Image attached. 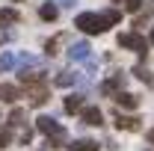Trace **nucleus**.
<instances>
[{
	"label": "nucleus",
	"instance_id": "f257e3e1",
	"mask_svg": "<svg viewBox=\"0 0 154 151\" xmlns=\"http://www.w3.org/2000/svg\"><path fill=\"white\" fill-rule=\"evenodd\" d=\"M119 21H122L119 9H104V12H83V15H77L74 27L83 30V33H89V36H95V33H104L107 27H113Z\"/></svg>",
	"mask_w": 154,
	"mask_h": 151
},
{
	"label": "nucleus",
	"instance_id": "f03ea898",
	"mask_svg": "<svg viewBox=\"0 0 154 151\" xmlns=\"http://www.w3.org/2000/svg\"><path fill=\"white\" fill-rule=\"evenodd\" d=\"M36 131H42L45 136H48V148H62V145H65V128L59 125L57 119H51V116H38Z\"/></svg>",
	"mask_w": 154,
	"mask_h": 151
},
{
	"label": "nucleus",
	"instance_id": "7ed1b4c3",
	"mask_svg": "<svg viewBox=\"0 0 154 151\" xmlns=\"http://www.w3.org/2000/svg\"><path fill=\"white\" fill-rule=\"evenodd\" d=\"M119 45H122V48L136 51L139 57H145V51H148V42L139 36V33H122V36H119Z\"/></svg>",
	"mask_w": 154,
	"mask_h": 151
},
{
	"label": "nucleus",
	"instance_id": "20e7f679",
	"mask_svg": "<svg viewBox=\"0 0 154 151\" xmlns=\"http://www.w3.org/2000/svg\"><path fill=\"white\" fill-rule=\"evenodd\" d=\"M125 80H128V77L122 74V71H119V74H113V77H107V80L101 83V95H110V98H113V95H119V92H122V86H125Z\"/></svg>",
	"mask_w": 154,
	"mask_h": 151
},
{
	"label": "nucleus",
	"instance_id": "39448f33",
	"mask_svg": "<svg viewBox=\"0 0 154 151\" xmlns=\"http://www.w3.org/2000/svg\"><path fill=\"white\" fill-rule=\"evenodd\" d=\"M89 57H92L89 42H74V45L68 48V59H71V62H86Z\"/></svg>",
	"mask_w": 154,
	"mask_h": 151
},
{
	"label": "nucleus",
	"instance_id": "423d86ee",
	"mask_svg": "<svg viewBox=\"0 0 154 151\" xmlns=\"http://www.w3.org/2000/svg\"><path fill=\"white\" fill-rule=\"evenodd\" d=\"M27 95L33 98V104H36V107L51 101V95H48V86H45V83H27Z\"/></svg>",
	"mask_w": 154,
	"mask_h": 151
},
{
	"label": "nucleus",
	"instance_id": "0eeeda50",
	"mask_svg": "<svg viewBox=\"0 0 154 151\" xmlns=\"http://www.w3.org/2000/svg\"><path fill=\"white\" fill-rule=\"evenodd\" d=\"M80 119H83V125H92V128L104 125V113H101L98 107H83V110H80Z\"/></svg>",
	"mask_w": 154,
	"mask_h": 151
},
{
	"label": "nucleus",
	"instance_id": "6e6552de",
	"mask_svg": "<svg viewBox=\"0 0 154 151\" xmlns=\"http://www.w3.org/2000/svg\"><path fill=\"white\" fill-rule=\"evenodd\" d=\"M65 148L68 151H98L101 145H98L95 139H74V142H68Z\"/></svg>",
	"mask_w": 154,
	"mask_h": 151
},
{
	"label": "nucleus",
	"instance_id": "1a4fd4ad",
	"mask_svg": "<svg viewBox=\"0 0 154 151\" xmlns=\"http://www.w3.org/2000/svg\"><path fill=\"white\" fill-rule=\"evenodd\" d=\"M83 104H86V98H83V95H68V98H65V113H68V116L80 113V110H83Z\"/></svg>",
	"mask_w": 154,
	"mask_h": 151
},
{
	"label": "nucleus",
	"instance_id": "9d476101",
	"mask_svg": "<svg viewBox=\"0 0 154 151\" xmlns=\"http://www.w3.org/2000/svg\"><path fill=\"white\" fill-rule=\"evenodd\" d=\"M113 98H116V104L125 107V110H136V104H139V98L131 95V92H119V95H113Z\"/></svg>",
	"mask_w": 154,
	"mask_h": 151
},
{
	"label": "nucleus",
	"instance_id": "9b49d317",
	"mask_svg": "<svg viewBox=\"0 0 154 151\" xmlns=\"http://www.w3.org/2000/svg\"><path fill=\"white\" fill-rule=\"evenodd\" d=\"M116 125L122 131H139V119L136 116H116Z\"/></svg>",
	"mask_w": 154,
	"mask_h": 151
},
{
	"label": "nucleus",
	"instance_id": "f8f14e48",
	"mask_svg": "<svg viewBox=\"0 0 154 151\" xmlns=\"http://www.w3.org/2000/svg\"><path fill=\"white\" fill-rule=\"evenodd\" d=\"M57 15H59L57 3H45V6L38 9V18H42V21H57Z\"/></svg>",
	"mask_w": 154,
	"mask_h": 151
},
{
	"label": "nucleus",
	"instance_id": "ddd939ff",
	"mask_svg": "<svg viewBox=\"0 0 154 151\" xmlns=\"http://www.w3.org/2000/svg\"><path fill=\"white\" fill-rule=\"evenodd\" d=\"M18 80L21 83H42L45 80V71L38 68V71H18Z\"/></svg>",
	"mask_w": 154,
	"mask_h": 151
},
{
	"label": "nucleus",
	"instance_id": "4468645a",
	"mask_svg": "<svg viewBox=\"0 0 154 151\" xmlns=\"http://www.w3.org/2000/svg\"><path fill=\"white\" fill-rule=\"evenodd\" d=\"M18 86H12V83H0V101H15L18 98Z\"/></svg>",
	"mask_w": 154,
	"mask_h": 151
},
{
	"label": "nucleus",
	"instance_id": "2eb2a0df",
	"mask_svg": "<svg viewBox=\"0 0 154 151\" xmlns=\"http://www.w3.org/2000/svg\"><path fill=\"white\" fill-rule=\"evenodd\" d=\"M18 21H21V15L15 9H3L0 12V27H9V24H18Z\"/></svg>",
	"mask_w": 154,
	"mask_h": 151
},
{
	"label": "nucleus",
	"instance_id": "dca6fc26",
	"mask_svg": "<svg viewBox=\"0 0 154 151\" xmlns=\"http://www.w3.org/2000/svg\"><path fill=\"white\" fill-rule=\"evenodd\" d=\"M24 119H27V113H24L21 107H15V110L9 113V122H6V125H9V128H21V125H24Z\"/></svg>",
	"mask_w": 154,
	"mask_h": 151
},
{
	"label": "nucleus",
	"instance_id": "f3484780",
	"mask_svg": "<svg viewBox=\"0 0 154 151\" xmlns=\"http://www.w3.org/2000/svg\"><path fill=\"white\" fill-rule=\"evenodd\" d=\"M54 83H57L59 89H62V86H71V83H77V74H71V71H59V74L54 77Z\"/></svg>",
	"mask_w": 154,
	"mask_h": 151
},
{
	"label": "nucleus",
	"instance_id": "a211bd4d",
	"mask_svg": "<svg viewBox=\"0 0 154 151\" xmlns=\"http://www.w3.org/2000/svg\"><path fill=\"white\" fill-rule=\"evenodd\" d=\"M21 65H38V57L36 54H15V68Z\"/></svg>",
	"mask_w": 154,
	"mask_h": 151
},
{
	"label": "nucleus",
	"instance_id": "6ab92c4d",
	"mask_svg": "<svg viewBox=\"0 0 154 151\" xmlns=\"http://www.w3.org/2000/svg\"><path fill=\"white\" fill-rule=\"evenodd\" d=\"M0 68H15V54H3L0 57Z\"/></svg>",
	"mask_w": 154,
	"mask_h": 151
},
{
	"label": "nucleus",
	"instance_id": "aec40b11",
	"mask_svg": "<svg viewBox=\"0 0 154 151\" xmlns=\"http://www.w3.org/2000/svg\"><path fill=\"white\" fill-rule=\"evenodd\" d=\"M59 42H62V36H54V39H48V45H45V51H48V54H57Z\"/></svg>",
	"mask_w": 154,
	"mask_h": 151
},
{
	"label": "nucleus",
	"instance_id": "412c9836",
	"mask_svg": "<svg viewBox=\"0 0 154 151\" xmlns=\"http://www.w3.org/2000/svg\"><path fill=\"white\" fill-rule=\"evenodd\" d=\"M134 74H136V77H139V80H142V83H151V80H154V77H151V74H148V68H142V65H139V68H136Z\"/></svg>",
	"mask_w": 154,
	"mask_h": 151
},
{
	"label": "nucleus",
	"instance_id": "4be33fe9",
	"mask_svg": "<svg viewBox=\"0 0 154 151\" xmlns=\"http://www.w3.org/2000/svg\"><path fill=\"white\" fill-rule=\"evenodd\" d=\"M6 145H12V133H9V131H0V148H6Z\"/></svg>",
	"mask_w": 154,
	"mask_h": 151
},
{
	"label": "nucleus",
	"instance_id": "5701e85b",
	"mask_svg": "<svg viewBox=\"0 0 154 151\" xmlns=\"http://www.w3.org/2000/svg\"><path fill=\"white\" fill-rule=\"evenodd\" d=\"M139 6H142V0H125V9L128 12H139Z\"/></svg>",
	"mask_w": 154,
	"mask_h": 151
},
{
	"label": "nucleus",
	"instance_id": "b1692460",
	"mask_svg": "<svg viewBox=\"0 0 154 151\" xmlns=\"http://www.w3.org/2000/svg\"><path fill=\"white\" fill-rule=\"evenodd\" d=\"M59 3H62V9H74L77 6V0H59Z\"/></svg>",
	"mask_w": 154,
	"mask_h": 151
},
{
	"label": "nucleus",
	"instance_id": "393cba45",
	"mask_svg": "<svg viewBox=\"0 0 154 151\" xmlns=\"http://www.w3.org/2000/svg\"><path fill=\"white\" fill-rule=\"evenodd\" d=\"M6 39H9V33H6V30H0V45H3Z\"/></svg>",
	"mask_w": 154,
	"mask_h": 151
},
{
	"label": "nucleus",
	"instance_id": "a878e982",
	"mask_svg": "<svg viewBox=\"0 0 154 151\" xmlns=\"http://www.w3.org/2000/svg\"><path fill=\"white\" fill-rule=\"evenodd\" d=\"M145 136H148V142H151V145H154V128H151V131H148V133H145Z\"/></svg>",
	"mask_w": 154,
	"mask_h": 151
},
{
	"label": "nucleus",
	"instance_id": "bb28decb",
	"mask_svg": "<svg viewBox=\"0 0 154 151\" xmlns=\"http://www.w3.org/2000/svg\"><path fill=\"white\" fill-rule=\"evenodd\" d=\"M151 45H154V30H151Z\"/></svg>",
	"mask_w": 154,
	"mask_h": 151
},
{
	"label": "nucleus",
	"instance_id": "cd10ccee",
	"mask_svg": "<svg viewBox=\"0 0 154 151\" xmlns=\"http://www.w3.org/2000/svg\"><path fill=\"white\" fill-rule=\"evenodd\" d=\"M116 3H122V0H116Z\"/></svg>",
	"mask_w": 154,
	"mask_h": 151
}]
</instances>
